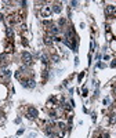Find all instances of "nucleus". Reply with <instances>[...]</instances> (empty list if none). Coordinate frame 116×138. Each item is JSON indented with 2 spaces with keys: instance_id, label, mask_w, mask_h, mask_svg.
I'll use <instances>...</instances> for the list:
<instances>
[{
  "instance_id": "nucleus-6",
  "label": "nucleus",
  "mask_w": 116,
  "mask_h": 138,
  "mask_svg": "<svg viewBox=\"0 0 116 138\" xmlns=\"http://www.w3.org/2000/svg\"><path fill=\"white\" fill-rule=\"evenodd\" d=\"M53 11H54V13H59V11H61V6H59V4H54Z\"/></svg>"
},
{
  "instance_id": "nucleus-8",
  "label": "nucleus",
  "mask_w": 116,
  "mask_h": 138,
  "mask_svg": "<svg viewBox=\"0 0 116 138\" xmlns=\"http://www.w3.org/2000/svg\"><path fill=\"white\" fill-rule=\"evenodd\" d=\"M106 37H108V40H112V35H111L109 32L106 33Z\"/></svg>"
},
{
  "instance_id": "nucleus-4",
  "label": "nucleus",
  "mask_w": 116,
  "mask_h": 138,
  "mask_svg": "<svg viewBox=\"0 0 116 138\" xmlns=\"http://www.w3.org/2000/svg\"><path fill=\"white\" fill-rule=\"evenodd\" d=\"M115 11H116V7H115V6H112V4L106 6V14H108V15H112V17H113Z\"/></svg>"
},
{
  "instance_id": "nucleus-2",
  "label": "nucleus",
  "mask_w": 116,
  "mask_h": 138,
  "mask_svg": "<svg viewBox=\"0 0 116 138\" xmlns=\"http://www.w3.org/2000/svg\"><path fill=\"white\" fill-rule=\"evenodd\" d=\"M51 13H53V8L50 6H43V8H42V15L43 17H50L51 15Z\"/></svg>"
},
{
  "instance_id": "nucleus-3",
  "label": "nucleus",
  "mask_w": 116,
  "mask_h": 138,
  "mask_svg": "<svg viewBox=\"0 0 116 138\" xmlns=\"http://www.w3.org/2000/svg\"><path fill=\"white\" fill-rule=\"evenodd\" d=\"M28 117H32V119L37 117V110H36L35 108H29V110H28Z\"/></svg>"
},
{
  "instance_id": "nucleus-9",
  "label": "nucleus",
  "mask_w": 116,
  "mask_h": 138,
  "mask_svg": "<svg viewBox=\"0 0 116 138\" xmlns=\"http://www.w3.org/2000/svg\"><path fill=\"white\" fill-rule=\"evenodd\" d=\"M112 48L116 51V40H115V42H112Z\"/></svg>"
},
{
  "instance_id": "nucleus-5",
  "label": "nucleus",
  "mask_w": 116,
  "mask_h": 138,
  "mask_svg": "<svg viewBox=\"0 0 116 138\" xmlns=\"http://www.w3.org/2000/svg\"><path fill=\"white\" fill-rule=\"evenodd\" d=\"M53 42H54V37H53V36H46V37H44V43L47 46H51Z\"/></svg>"
},
{
  "instance_id": "nucleus-7",
  "label": "nucleus",
  "mask_w": 116,
  "mask_h": 138,
  "mask_svg": "<svg viewBox=\"0 0 116 138\" xmlns=\"http://www.w3.org/2000/svg\"><path fill=\"white\" fill-rule=\"evenodd\" d=\"M115 122H116V113H112V115H111V119H109V123L113 124Z\"/></svg>"
},
{
  "instance_id": "nucleus-1",
  "label": "nucleus",
  "mask_w": 116,
  "mask_h": 138,
  "mask_svg": "<svg viewBox=\"0 0 116 138\" xmlns=\"http://www.w3.org/2000/svg\"><path fill=\"white\" fill-rule=\"evenodd\" d=\"M22 61L25 65H30L32 64V55L29 53H22Z\"/></svg>"
}]
</instances>
